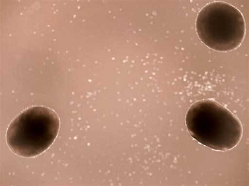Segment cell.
I'll return each instance as SVG.
<instances>
[{"instance_id": "cell-1", "label": "cell", "mask_w": 249, "mask_h": 186, "mask_svg": "<svg viewBox=\"0 0 249 186\" xmlns=\"http://www.w3.org/2000/svg\"><path fill=\"white\" fill-rule=\"evenodd\" d=\"M186 122L196 140L218 151L232 149L240 140V122L231 113L212 101L196 102L187 112Z\"/></svg>"}, {"instance_id": "cell-2", "label": "cell", "mask_w": 249, "mask_h": 186, "mask_svg": "<svg viewBox=\"0 0 249 186\" xmlns=\"http://www.w3.org/2000/svg\"><path fill=\"white\" fill-rule=\"evenodd\" d=\"M60 125V119L53 110L43 107L30 108L10 124L6 133L9 147L19 156H37L54 142Z\"/></svg>"}, {"instance_id": "cell-3", "label": "cell", "mask_w": 249, "mask_h": 186, "mask_svg": "<svg viewBox=\"0 0 249 186\" xmlns=\"http://www.w3.org/2000/svg\"><path fill=\"white\" fill-rule=\"evenodd\" d=\"M196 34L207 47L218 51H233L245 37L246 23L241 12L224 2L209 3L198 13Z\"/></svg>"}]
</instances>
